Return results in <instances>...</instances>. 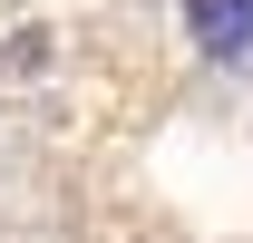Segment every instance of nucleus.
<instances>
[{"label":"nucleus","instance_id":"nucleus-1","mask_svg":"<svg viewBox=\"0 0 253 243\" xmlns=\"http://www.w3.org/2000/svg\"><path fill=\"white\" fill-rule=\"evenodd\" d=\"M175 20H185L195 59H214V68H244L253 59V0H185Z\"/></svg>","mask_w":253,"mask_h":243}]
</instances>
